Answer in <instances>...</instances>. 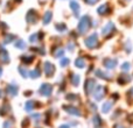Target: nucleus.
<instances>
[{
    "label": "nucleus",
    "mask_w": 133,
    "mask_h": 128,
    "mask_svg": "<svg viewBox=\"0 0 133 128\" xmlns=\"http://www.w3.org/2000/svg\"><path fill=\"white\" fill-rule=\"evenodd\" d=\"M89 27H90V18L89 16H83L82 20H81V22H79V26H78L79 32H82V33L87 32V29Z\"/></svg>",
    "instance_id": "nucleus-1"
},
{
    "label": "nucleus",
    "mask_w": 133,
    "mask_h": 128,
    "mask_svg": "<svg viewBox=\"0 0 133 128\" xmlns=\"http://www.w3.org/2000/svg\"><path fill=\"white\" fill-rule=\"evenodd\" d=\"M85 43H87V46L89 47V48H94V47L96 46V43H97V35L96 34L91 35V36L85 41Z\"/></svg>",
    "instance_id": "nucleus-2"
},
{
    "label": "nucleus",
    "mask_w": 133,
    "mask_h": 128,
    "mask_svg": "<svg viewBox=\"0 0 133 128\" xmlns=\"http://www.w3.org/2000/svg\"><path fill=\"white\" fill-rule=\"evenodd\" d=\"M51 92V86L48 84H44L42 85V93L44 94V96H49Z\"/></svg>",
    "instance_id": "nucleus-3"
},
{
    "label": "nucleus",
    "mask_w": 133,
    "mask_h": 128,
    "mask_svg": "<svg viewBox=\"0 0 133 128\" xmlns=\"http://www.w3.org/2000/svg\"><path fill=\"white\" fill-rule=\"evenodd\" d=\"M113 29H115V26H113V23H108V26H106V27L103 29V34L104 35H108L109 33L112 32Z\"/></svg>",
    "instance_id": "nucleus-4"
},
{
    "label": "nucleus",
    "mask_w": 133,
    "mask_h": 128,
    "mask_svg": "<svg viewBox=\"0 0 133 128\" xmlns=\"http://www.w3.org/2000/svg\"><path fill=\"white\" fill-rule=\"evenodd\" d=\"M36 20V15H35V12L34 11H29L28 12V15H27V21L28 22H33V21Z\"/></svg>",
    "instance_id": "nucleus-5"
},
{
    "label": "nucleus",
    "mask_w": 133,
    "mask_h": 128,
    "mask_svg": "<svg viewBox=\"0 0 133 128\" xmlns=\"http://www.w3.org/2000/svg\"><path fill=\"white\" fill-rule=\"evenodd\" d=\"M44 71H46L48 75H51V73H53V71H54V66L51 65L50 63L47 62L46 64H44Z\"/></svg>",
    "instance_id": "nucleus-6"
},
{
    "label": "nucleus",
    "mask_w": 133,
    "mask_h": 128,
    "mask_svg": "<svg viewBox=\"0 0 133 128\" xmlns=\"http://www.w3.org/2000/svg\"><path fill=\"white\" fill-rule=\"evenodd\" d=\"M108 11H109V6H108V5H102V6L98 8V13L99 14H105Z\"/></svg>",
    "instance_id": "nucleus-7"
},
{
    "label": "nucleus",
    "mask_w": 133,
    "mask_h": 128,
    "mask_svg": "<svg viewBox=\"0 0 133 128\" xmlns=\"http://www.w3.org/2000/svg\"><path fill=\"white\" fill-rule=\"evenodd\" d=\"M70 5H71V8L75 11V14H78V9H79V6H78L77 2H76V1H71Z\"/></svg>",
    "instance_id": "nucleus-8"
},
{
    "label": "nucleus",
    "mask_w": 133,
    "mask_h": 128,
    "mask_svg": "<svg viewBox=\"0 0 133 128\" xmlns=\"http://www.w3.org/2000/svg\"><path fill=\"white\" fill-rule=\"evenodd\" d=\"M50 19H51V13H50V12H47L46 15H44V18H43V22L44 23H48L49 21H50Z\"/></svg>",
    "instance_id": "nucleus-9"
},
{
    "label": "nucleus",
    "mask_w": 133,
    "mask_h": 128,
    "mask_svg": "<svg viewBox=\"0 0 133 128\" xmlns=\"http://www.w3.org/2000/svg\"><path fill=\"white\" fill-rule=\"evenodd\" d=\"M103 94H104V90H103V87L99 86V87H98V94L96 96V99H97V100H99V99H101L102 97H103Z\"/></svg>",
    "instance_id": "nucleus-10"
},
{
    "label": "nucleus",
    "mask_w": 133,
    "mask_h": 128,
    "mask_svg": "<svg viewBox=\"0 0 133 128\" xmlns=\"http://www.w3.org/2000/svg\"><path fill=\"white\" fill-rule=\"evenodd\" d=\"M105 65L108 66V68H115L116 61H108V62H105Z\"/></svg>",
    "instance_id": "nucleus-11"
},
{
    "label": "nucleus",
    "mask_w": 133,
    "mask_h": 128,
    "mask_svg": "<svg viewBox=\"0 0 133 128\" xmlns=\"http://www.w3.org/2000/svg\"><path fill=\"white\" fill-rule=\"evenodd\" d=\"M111 105H112V104L110 103V101H109V103H106L105 105L103 106V112H108L109 110H110V107H111Z\"/></svg>",
    "instance_id": "nucleus-12"
},
{
    "label": "nucleus",
    "mask_w": 133,
    "mask_h": 128,
    "mask_svg": "<svg viewBox=\"0 0 133 128\" xmlns=\"http://www.w3.org/2000/svg\"><path fill=\"white\" fill-rule=\"evenodd\" d=\"M122 69L124 71H127L130 69V64L129 63H125V64H123V66H122Z\"/></svg>",
    "instance_id": "nucleus-13"
},
{
    "label": "nucleus",
    "mask_w": 133,
    "mask_h": 128,
    "mask_svg": "<svg viewBox=\"0 0 133 128\" xmlns=\"http://www.w3.org/2000/svg\"><path fill=\"white\" fill-rule=\"evenodd\" d=\"M76 65L77 66H84V63H83V61H81V60H77V62H76Z\"/></svg>",
    "instance_id": "nucleus-14"
},
{
    "label": "nucleus",
    "mask_w": 133,
    "mask_h": 128,
    "mask_svg": "<svg viewBox=\"0 0 133 128\" xmlns=\"http://www.w3.org/2000/svg\"><path fill=\"white\" fill-rule=\"evenodd\" d=\"M32 105H33L32 101H28V103H27V110H28V111L32 110Z\"/></svg>",
    "instance_id": "nucleus-15"
},
{
    "label": "nucleus",
    "mask_w": 133,
    "mask_h": 128,
    "mask_svg": "<svg viewBox=\"0 0 133 128\" xmlns=\"http://www.w3.org/2000/svg\"><path fill=\"white\" fill-rule=\"evenodd\" d=\"M85 1L88 2V4H91V5H94V4H96L98 0H85Z\"/></svg>",
    "instance_id": "nucleus-16"
},
{
    "label": "nucleus",
    "mask_w": 133,
    "mask_h": 128,
    "mask_svg": "<svg viewBox=\"0 0 133 128\" xmlns=\"http://www.w3.org/2000/svg\"><path fill=\"white\" fill-rule=\"evenodd\" d=\"M61 64H62V65H66V64H68V60H64V62H61Z\"/></svg>",
    "instance_id": "nucleus-17"
},
{
    "label": "nucleus",
    "mask_w": 133,
    "mask_h": 128,
    "mask_svg": "<svg viewBox=\"0 0 133 128\" xmlns=\"http://www.w3.org/2000/svg\"><path fill=\"white\" fill-rule=\"evenodd\" d=\"M18 1H21V0H18Z\"/></svg>",
    "instance_id": "nucleus-18"
},
{
    "label": "nucleus",
    "mask_w": 133,
    "mask_h": 128,
    "mask_svg": "<svg viewBox=\"0 0 133 128\" xmlns=\"http://www.w3.org/2000/svg\"><path fill=\"white\" fill-rule=\"evenodd\" d=\"M0 96H1V93H0Z\"/></svg>",
    "instance_id": "nucleus-19"
}]
</instances>
